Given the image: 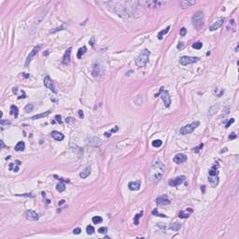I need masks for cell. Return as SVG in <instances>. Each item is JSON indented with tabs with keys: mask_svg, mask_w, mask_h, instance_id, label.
<instances>
[{
	"mask_svg": "<svg viewBox=\"0 0 239 239\" xmlns=\"http://www.w3.org/2000/svg\"><path fill=\"white\" fill-rule=\"evenodd\" d=\"M56 190H58L59 193H62V192H64L65 190V184L64 183V181L60 180V183H58L56 185Z\"/></svg>",
	"mask_w": 239,
	"mask_h": 239,
	"instance_id": "1f68e13d",
	"label": "cell"
},
{
	"mask_svg": "<svg viewBox=\"0 0 239 239\" xmlns=\"http://www.w3.org/2000/svg\"><path fill=\"white\" fill-rule=\"evenodd\" d=\"M182 227V225H181L180 223L179 222H175V223H172V224H170L169 225V229L172 231H175V232H177V231H179V229Z\"/></svg>",
	"mask_w": 239,
	"mask_h": 239,
	"instance_id": "484cf974",
	"label": "cell"
},
{
	"mask_svg": "<svg viewBox=\"0 0 239 239\" xmlns=\"http://www.w3.org/2000/svg\"><path fill=\"white\" fill-rule=\"evenodd\" d=\"M229 138H230V139H235V138H236V135H235V133H233V134H231Z\"/></svg>",
	"mask_w": 239,
	"mask_h": 239,
	"instance_id": "db71d44e",
	"label": "cell"
},
{
	"mask_svg": "<svg viewBox=\"0 0 239 239\" xmlns=\"http://www.w3.org/2000/svg\"><path fill=\"white\" fill-rule=\"evenodd\" d=\"M79 118L80 119L84 118V114H83V111H82V110H79Z\"/></svg>",
	"mask_w": 239,
	"mask_h": 239,
	"instance_id": "f5cc1de1",
	"label": "cell"
},
{
	"mask_svg": "<svg viewBox=\"0 0 239 239\" xmlns=\"http://www.w3.org/2000/svg\"><path fill=\"white\" fill-rule=\"evenodd\" d=\"M173 161L176 163H177V165H181V163H183V162H185L187 161V156L183 153H179L175 156Z\"/></svg>",
	"mask_w": 239,
	"mask_h": 239,
	"instance_id": "5bb4252c",
	"label": "cell"
},
{
	"mask_svg": "<svg viewBox=\"0 0 239 239\" xmlns=\"http://www.w3.org/2000/svg\"><path fill=\"white\" fill-rule=\"evenodd\" d=\"M128 187L131 190H138L141 187V181L136 180V181H131L128 184Z\"/></svg>",
	"mask_w": 239,
	"mask_h": 239,
	"instance_id": "ac0fdd59",
	"label": "cell"
},
{
	"mask_svg": "<svg viewBox=\"0 0 239 239\" xmlns=\"http://www.w3.org/2000/svg\"><path fill=\"white\" fill-rule=\"evenodd\" d=\"M142 4L147 5L148 8L154 9V8H160L163 3L161 2V1H146V2H142Z\"/></svg>",
	"mask_w": 239,
	"mask_h": 239,
	"instance_id": "e0dca14e",
	"label": "cell"
},
{
	"mask_svg": "<svg viewBox=\"0 0 239 239\" xmlns=\"http://www.w3.org/2000/svg\"><path fill=\"white\" fill-rule=\"evenodd\" d=\"M90 174H91V166H87L82 170V172L79 174V176H80L81 179H86V177H88L90 176Z\"/></svg>",
	"mask_w": 239,
	"mask_h": 239,
	"instance_id": "7402d4cb",
	"label": "cell"
},
{
	"mask_svg": "<svg viewBox=\"0 0 239 239\" xmlns=\"http://www.w3.org/2000/svg\"><path fill=\"white\" fill-rule=\"evenodd\" d=\"M195 3H196L195 1H186V0H184V1H180L179 5H180V7L182 9H187V8L190 7V6L195 5Z\"/></svg>",
	"mask_w": 239,
	"mask_h": 239,
	"instance_id": "603a6c76",
	"label": "cell"
},
{
	"mask_svg": "<svg viewBox=\"0 0 239 239\" xmlns=\"http://www.w3.org/2000/svg\"><path fill=\"white\" fill-rule=\"evenodd\" d=\"M24 110H25V112H27V113H29V112H32L33 110H34V105H33V104L26 105V107H24Z\"/></svg>",
	"mask_w": 239,
	"mask_h": 239,
	"instance_id": "74e56055",
	"label": "cell"
},
{
	"mask_svg": "<svg viewBox=\"0 0 239 239\" xmlns=\"http://www.w3.org/2000/svg\"><path fill=\"white\" fill-rule=\"evenodd\" d=\"M151 144H152V146H153L154 148H160L162 145V140H160V139H156V140H153Z\"/></svg>",
	"mask_w": 239,
	"mask_h": 239,
	"instance_id": "d590c367",
	"label": "cell"
},
{
	"mask_svg": "<svg viewBox=\"0 0 239 239\" xmlns=\"http://www.w3.org/2000/svg\"><path fill=\"white\" fill-rule=\"evenodd\" d=\"M203 147H204V144L202 143V144H200L198 147H195V148H193V152H199L200 149H203Z\"/></svg>",
	"mask_w": 239,
	"mask_h": 239,
	"instance_id": "b9f144b4",
	"label": "cell"
},
{
	"mask_svg": "<svg viewBox=\"0 0 239 239\" xmlns=\"http://www.w3.org/2000/svg\"><path fill=\"white\" fill-rule=\"evenodd\" d=\"M192 23H193V25L194 26V28L196 30H200L204 26V12L201 11V10L195 12L193 14V16L192 17Z\"/></svg>",
	"mask_w": 239,
	"mask_h": 239,
	"instance_id": "3957f363",
	"label": "cell"
},
{
	"mask_svg": "<svg viewBox=\"0 0 239 239\" xmlns=\"http://www.w3.org/2000/svg\"><path fill=\"white\" fill-rule=\"evenodd\" d=\"M185 179H186L185 176H176L175 179H170V180L168 181V184H169V186H171V187H176V186L180 185L181 183H183V181L185 180Z\"/></svg>",
	"mask_w": 239,
	"mask_h": 239,
	"instance_id": "30bf717a",
	"label": "cell"
},
{
	"mask_svg": "<svg viewBox=\"0 0 239 239\" xmlns=\"http://www.w3.org/2000/svg\"><path fill=\"white\" fill-rule=\"evenodd\" d=\"M66 122H73L74 121V119H72V118H66Z\"/></svg>",
	"mask_w": 239,
	"mask_h": 239,
	"instance_id": "11a10c76",
	"label": "cell"
},
{
	"mask_svg": "<svg viewBox=\"0 0 239 239\" xmlns=\"http://www.w3.org/2000/svg\"><path fill=\"white\" fill-rule=\"evenodd\" d=\"M202 47H203L202 42H195V43H193V48L195 50H200Z\"/></svg>",
	"mask_w": 239,
	"mask_h": 239,
	"instance_id": "ab89813d",
	"label": "cell"
},
{
	"mask_svg": "<svg viewBox=\"0 0 239 239\" xmlns=\"http://www.w3.org/2000/svg\"><path fill=\"white\" fill-rule=\"evenodd\" d=\"M169 29H170V26H167V27L165 28V29H163V30H162L161 32H159L158 37H158V38H159L160 40H162V38H163V36L166 35L167 33L169 32Z\"/></svg>",
	"mask_w": 239,
	"mask_h": 239,
	"instance_id": "4dcf8cb0",
	"label": "cell"
},
{
	"mask_svg": "<svg viewBox=\"0 0 239 239\" xmlns=\"http://www.w3.org/2000/svg\"><path fill=\"white\" fill-rule=\"evenodd\" d=\"M18 112H19V109L16 106H11V107H10V114H11L13 117L17 118V117H18V114H19Z\"/></svg>",
	"mask_w": 239,
	"mask_h": 239,
	"instance_id": "d6a6232c",
	"label": "cell"
},
{
	"mask_svg": "<svg viewBox=\"0 0 239 239\" xmlns=\"http://www.w3.org/2000/svg\"><path fill=\"white\" fill-rule=\"evenodd\" d=\"M25 149V144L23 141H19L17 145L15 146V151H23Z\"/></svg>",
	"mask_w": 239,
	"mask_h": 239,
	"instance_id": "4316f807",
	"label": "cell"
},
{
	"mask_svg": "<svg viewBox=\"0 0 239 239\" xmlns=\"http://www.w3.org/2000/svg\"><path fill=\"white\" fill-rule=\"evenodd\" d=\"M80 232H81V229H80V228H79V227L75 228L74 230H73V234H74V235H79V234H80Z\"/></svg>",
	"mask_w": 239,
	"mask_h": 239,
	"instance_id": "bcb514c9",
	"label": "cell"
},
{
	"mask_svg": "<svg viewBox=\"0 0 239 239\" xmlns=\"http://www.w3.org/2000/svg\"><path fill=\"white\" fill-rule=\"evenodd\" d=\"M218 108H220V104H216L214 105V106H212L208 110V115L209 116H213L214 114L218 110Z\"/></svg>",
	"mask_w": 239,
	"mask_h": 239,
	"instance_id": "d4e9b609",
	"label": "cell"
},
{
	"mask_svg": "<svg viewBox=\"0 0 239 239\" xmlns=\"http://www.w3.org/2000/svg\"><path fill=\"white\" fill-rule=\"evenodd\" d=\"M89 144L91 145H100L101 144V140L98 138V137H91L90 139H89Z\"/></svg>",
	"mask_w": 239,
	"mask_h": 239,
	"instance_id": "f546056e",
	"label": "cell"
},
{
	"mask_svg": "<svg viewBox=\"0 0 239 239\" xmlns=\"http://www.w3.org/2000/svg\"><path fill=\"white\" fill-rule=\"evenodd\" d=\"M199 124H200L199 121H194V122L190 123V124H187V125L183 126V127L181 128L179 132H180L181 135H189L190 133H193V131L199 126Z\"/></svg>",
	"mask_w": 239,
	"mask_h": 239,
	"instance_id": "8992f818",
	"label": "cell"
},
{
	"mask_svg": "<svg viewBox=\"0 0 239 239\" xmlns=\"http://www.w3.org/2000/svg\"><path fill=\"white\" fill-rule=\"evenodd\" d=\"M24 215H25V218H27L28 221H38V218H39L38 214L36 213L34 210H26Z\"/></svg>",
	"mask_w": 239,
	"mask_h": 239,
	"instance_id": "8fae6325",
	"label": "cell"
},
{
	"mask_svg": "<svg viewBox=\"0 0 239 239\" xmlns=\"http://www.w3.org/2000/svg\"><path fill=\"white\" fill-rule=\"evenodd\" d=\"M165 173V165L160 160H157L152 165L149 176V180L151 183H158L162 179Z\"/></svg>",
	"mask_w": 239,
	"mask_h": 239,
	"instance_id": "7a4b0ae2",
	"label": "cell"
},
{
	"mask_svg": "<svg viewBox=\"0 0 239 239\" xmlns=\"http://www.w3.org/2000/svg\"><path fill=\"white\" fill-rule=\"evenodd\" d=\"M155 202L158 206H166V204H170V200L166 195H162V196H160V197L157 198L155 200Z\"/></svg>",
	"mask_w": 239,
	"mask_h": 239,
	"instance_id": "4fadbf2b",
	"label": "cell"
},
{
	"mask_svg": "<svg viewBox=\"0 0 239 239\" xmlns=\"http://www.w3.org/2000/svg\"><path fill=\"white\" fill-rule=\"evenodd\" d=\"M234 122H235V119H230V120L228 121V122L226 123L225 128H228V127H229V126L231 125V124H232V123H234Z\"/></svg>",
	"mask_w": 239,
	"mask_h": 239,
	"instance_id": "7dc6e473",
	"label": "cell"
},
{
	"mask_svg": "<svg viewBox=\"0 0 239 239\" xmlns=\"http://www.w3.org/2000/svg\"><path fill=\"white\" fill-rule=\"evenodd\" d=\"M143 213H144L143 211H140L139 213L136 214L135 216V218H134V223H135V225H138V224H139V218L143 216Z\"/></svg>",
	"mask_w": 239,
	"mask_h": 239,
	"instance_id": "836d02e7",
	"label": "cell"
},
{
	"mask_svg": "<svg viewBox=\"0 0 239 239\" xmlns=\"http://www.w3.org/2000/svg\"><path fill=\"white\" fill-rule=\"evenodd\" d=\"M158 96H160V97L162 98V100L163 101V104H165V107H169V106L171 105V97H170L169 93H168L166 90H165L163 87H161L159 93L155 94V97H158Z\"/></svg>",
	"mask_w": 239,
	"mask_h": 239,
	"instance_id": "5b68a950",
	"label": "cell"
},
{
	"mask_svg": "<svg viewBox=\"0 0 239 239\" xmlns=\"http://www.w3.org/2000/svg\"><path fill=\"white\" fill-rule=\"evenodd\" d=\"M51 137L52 138H54L55 140H57V141H62V140L65 138V136H64V135L62 134V133L58 132V131H52L51 134Z\"/></svg>",
	"mask_w": 239,
	"mask_h": 239,
	"instance_id": "ffe728a7",
	"label": "cell"
},
{
	"mask_svg": "<svg viewBox=\"0 0 239 239\" xmlns=\"http://www.w3.org/2000/svg\"><path fill=\"white\" fill-rule=\"evenodd\" d=\"M44 85L46 88H48L49 90H51L52 93H57V90L55 88V85H54V82L52 81V79L50 78V76H45L44 78Z\"/></svg>",
	"mask_w": 239,
	"mask_h": 239,
	"instance_id": "9c48e42d",
	"label": "cell"
},
{
	"mask_svg": "<svg viewBox=\"0 0 239 239\" xmlns=\"http://www.w3.org/2000/svg\"><path fill=\"white\" fill-rule=\"evenodd\" d=\"M223 23H224V18H218V20H216V21L214 22L211 25H210V27H209V30H210V31L217 30V29H218L220 27H221V26H222Z\"/></svg>",
	"mask_w": 239,
	"mask_h": 239,
	"instance_id": "7c38bea8",
	"label": "cell"
},
{
	"mask_svg": "<svg viewBox=\"0 0 239 239\" xmlns=\"http://www.w3.org/2000/svg\"><path fill=\"white\" fill-rule=\"evenodd\" d=\"M23 76H24L25 78H28V77H29V76H28V74H25V73H23Z\"/></svg>",
	"mask_w": 239,
	"mask_h": 239,
	"instance_id": "6f0895ef",
	"label": "cell"
},
{
	"mask_svg": "<svg viewBox=\"0 0 239 239\" xmlns=\"http://www.w3.org/2000/svg\"><path fill=\"white\" fill-rule=\"evenodd\" d=\"M218 167H220V165H218V163H216V165H214L213 166H212V168L210 170H209V176H218Z\"/></svg>",
	"mask_w": 239,
	"mask_h": 239,
	"instance_id": "cb8c5ba5",
	"label": "cell"
},
{
	"mask_svg": "<svg viewBox=\"0 0 239 239\" xmlns=\"http://www.w3.org/2000/svg\"><path fill=\"white\" fill-rule=\"evenodd\" d=\"M94 41H95V38L93 37H92V38H91V40H90V41H89V44H90L92 47H93V45H94Z\"/></svg>",
	"mask_w": 239,
	"mask_h": 239,
	"instance_id": "681fc988",
	"label": "cell"
},
{
	"mask_svg": "<svg viewBox=\"0 0 239 239\" xmlns=\"http://www.w3.org/2000/svg\"><path fill=\"white\" fill-rule=\"evenodd\" d=\"M184 48V43L183 42H179V45H177V49L179 50H182Z\"/></svg>",
	"mask_w": 239,
	"mask_h": 239,
	"instance_id": "816d5d0a",
	"label": "cell"
},
{
	"mask_svg": "<svg viewBox=\"0 0 239 239\" xmlns=\"http://www.w3.org/2000/svg\"><path fill=\"white\" fill-rule=\"evenodd\" d=\"M152 214L153 215H155V216H159L161 217V218H166V216L165 215H162V214H160L158 211H157V209H154L153 211H152Z\"/></svg>",
	"mask_w": 239,
	"mask_h": 239,
	"instance_id": "7bdbcfd3",
	"label": "cell"
},
{
	"mask_svg": "<svg viewBox=\"0 0 239 239\" xmlns=\"http://www.w3.org/2000/svg\"><path fill=\"white\" fill-rule=\"evenodd\" d=\"M200 59L198 57H193V56H182L180 59H179V63L182 65H188L190 64L196 63L198 62Z\"/></svg>",
	"mask_w": 239,
	"mask_h": 239,
	"instance_id": "52a82bcc",
	"label": "cell"
},
{
	"mask_svg": "<svg viewBox=\"0 0 239 239\" xmlns=\"http://www.w3.org/2000/svg\"><path fill=\"white\" fill-rule=\"evenodd\" d=\"M55 119H56V121H57V122L58 123H62V118H61L60 115H56Z\"/></svg>",
	"mask_w": 239,
	"mask_h": 239,
	"instance_id": "c3c4849f",
	"label": "cell"
},
{
	"mask_svg": "<svg viewBox=\"0 0 239 239\" xmlns=\"http://www.w3.org/2000/svg\"><path fill=\"white\" fill-rule=\"evenodd\" d=\"M101 69H102V67L100 66L99 64L95 63L94 65H93V70H92V75H93V77H99L100 75H102V73H103V71Z\"/></svg>",
	"mask_w": 239,
	"mask_h": 239,
	"instance_id": "9a60e30c",
	"label": "cell"
},
{
	"mask_svg": "<svg viewBox=\"0 0 239 239\" xmlns=\"http://www.w3.org/2000/svg\"><path fill=\"white\" fill-rule=\"evenodd\" d=\"M98 232H99L100 234H107V227H101V228L98 229Z\"/></svg>",
	"mask_w": 239,
	"mask_h": 239,
	"instance_id": "ee69618b",
	"label": "cell"
},
{
	"mask_svg": "<svg viewBox=\"0 0 239 239\" xmlns=\"http://www.w3.org/2000/svg\"><path fill=\"white\" fill-rule=\"evenodd\" d=\"M0 144H1V149H4L5 145H4V142H3V140H1V141H0Z\"/></svg>",
	"mask_w": 239,
	"mask_h": 239,
	"instance_id": "9f6ffc18",
	"label": "cell"
},
{
	"mask_svg": "<svg viewBox=\"0 0 239 239\" xmlns=\"http://www.w3.org/2000/svg\"><path fill=\"white\" fill-rule=\"evenodd\" d=\"M86 51H87V48H86V46H83V47H81V48H79V51H78L77 57L79 59H81L82 58V56L85 54Z\"/></svg>",
	"mask_w": 239,
	"mask_h": 239,
	"instance_id": "83f0119b",
	"label": "cell"
},
{
	"mask_svg": "<svg viewBox=\"0 0 239 239\" xmlns=\"http://www.w3.org/2000/svg\"><path fill=\"white\" fill-rule=\"evenodd\" d=\"M50 113H51V110H48V111L43 112V113H41V114H38V115H35V116H33L32 118H31V120H37V119L44 118V117H47L48 115H50Z\"/></svg>",
	"mask_w": 239,
	"mask_h": 239,
	"instance_id": "f1b7e54d",
	"label": "cell"
},
{
	"mask_svg": "<svg viewBox=\"0 0 239 239\" xmlns=\"http://www.w3.org/2000/svg\"><path fill=\"white\" fill-rule=\"evenodd\" d=\"M9 123H10V121H5V120H1V121H0V124H1V125H4V124H9Z\"/></svg>",
	"mask_w": 239,
	"mask_h": 239,
	"instance_id": "f907efd6",
	"label": "cell"
},
{
	"mask_svg": "<svg viewBox=\"0 0 239 239\" xmlns=\"http://www.w3.org/2000/svg\"><path fill=\"white\" fill-rule=\"evenodd\" d=\"M40 50H41V45H37V46L34 47V49L32 50V51L30 52V54H29V55L27 56V58H26L25 64H24L25 66H28V65H29V64L31 63V61L33 60V58L37 55V52H38Z\"/></svg>",
	"mask_w": 239,
	"mask_h": 239,
	"instance_id": "ba28073f",
	"label": "cell"
},
{
	"mask_svg": "<svg viewBox=\"0 0 239 239\" xmlns=\"http://www.w3.org/2000/svg\"><path fill=\"white\" fill-rule=\"evenodd\" d=\"M86 232H87L88 235H93V232H94V228H93V226H92V225L87 226V227H86Z\"/></svg>",
	"mask_w": 239,
	"mask_h": 239,
	"instance_id": "f35d334b",
	"label": "cell"
},
{
	"mask_svg": "<svg viewBox=\"0 0 239 239\" xmlns=\"http://www.w3.org/2000/svg\"><path fill=\"white\" fill-rule=\"evenodd\" d=\"M208 181L211 187L215 188L218 184V176H208Z\"/></svg>",
	"mask_w": 239,
	"mask_h": 239,
	"instance_id": "44dd1931",
	"label": "cell"
},
{
	"mask_svg": "<svg viewBox=\"0 0 239 239\" xmlns=\"http://www.w3.org/2000/svg\"><path fill=\"white\" fill-rule=\"evenodd\" d=\"M67 28V26L65 25V23H64L63 25L62 26H60V27H58V28H56V29H54V30H52V31H51V34H52V33H56V32H58V31H61V30H63V29H66Z\"/></svg>",
	"mask_w": 239,
	"mask_h": 239,
	"instance_id": "60d3db41",
	"label": "cell"
},
{
	"mask_svg": "<svg viewBox=\"0 0 239 239\" xmlns=\"http://www.w3.org/2000/svg\"><path fill=\"white\" fill-rule=\"evenodd\" d=\"M107 4L113 5L114 10L119 16L122 18H129L135 14L140 2H109Z\"/></svg>",
	"mask_w": 239,
	"mask_h": 239,
	"instance_id": "6da1fadb",
	"label": "cell"
},
{
	"mask_svg": "<svg viewBox=\"0 0 239 239\" xmlns=\"http://www.w3.org/2000/svg\"><path fill=\"white\" fill-rule=\"evenodd\" d=\"M149 54H151V52H149V50L147 49L143 50L141 51V53L139 54V56L135 60V65H136L137 67H144L145 65L148 64Z\"/></svg>",
	"mask_w": 239,
	"mask_h": 239,
	"instance_id": "277c9868",
	"label": "cell"
},
{
	"mask_svg": "<svg viewBox=\"0 0 239 239\" xmlns=\"http://www.w3.org/2000/svg\"><path fill=\"white\" fill-rule=\"evenodd\" d=\"M193 212V208H187V209H185V210H182V211L179 212V217L181 218H187L192 215Z\"/></svg>",
	"mask_w": 239,
	"mask_h": 239,
	"instance_id": "d6986e66",
	"label": "cell"
},
{
	"mask_svg": "<svg viewBox=\"0 0 239 239\" xmlns=\"http://www.w3.org/2000/svg\"><path fill=\"white\" fill-rule=\"evenodd\" d=\"M102 221H103V218L99 216H95L93 218V222L94 223V224H99V223H101Z\"/></svg>",
	"mask_w": 239,
	"mask_h": 239,
	"instance_id": "8d00e7d4",
	"label": "cell"
},
{
	"mask_svg": "<svg viewBox=\"0 0 239 239\" xmlns=\"http://www.w3.org/2000/svg\"><path fill=\"white\" fill-rule=\"evenodd\" d=\"M118 129H119V127L118 126H115V127L113 128V129H111V130L109 131V132H107V133H105L104 134V135L106 137H109L110 135H111V134H113V133H115V132H117L118 131Z\"/></svg>",
	"mask_w": 239,
	"mask_h": 239,
	"instance_id": "e575fe53",
	"label": "cell"
},
{
	"mask_svg": "<svg viewBox=\"0 0 239 239\" xmlns=\"http://www.w3.org/2000/svg\"><path fill=\"white\" fill-rule=\"evenodd\" d=\"M179 34H180V36H182V37L185 36L186 34H187V29H186L185 27H182L180 30H179Z\"/></svg>",
	"mask_w": 239,
	"mask_h": 239,
	"instance_id": "f6af8a7d",
	"label": "cell"
},
{
	"mask_svg": "<svg viewBox=\"0 0 239 239\" xmlns=\"http://www.w3.org/2000/svg\"><path fill=\"white\" fill-rule=\"evenodd\" d=\"M71 51H72V48H68L66 51H65V54L63 56V59H62V63L64 65H68L70 63V56H71Z\"/></svg>",
	"mask_w": 239,
	"mask_h": 239,
	"instance_id": "2e32d148",
	"label": "cell"
},
{
	"mask_svg": "<svg viewBox=\"0 0 239 239\" xmlns=\"http://www.w3.org/2000/svg\"><path fill=\"white\" fill-rule=\"evenodd\" d=\"M201 190H203V193H204V186H202V188H201Z\"/></svg>",
	"mask_w": 239,
	"mask_h": 239,
	"instance_id": "680465c9",
	"label": "cell"
}]
</instances>
